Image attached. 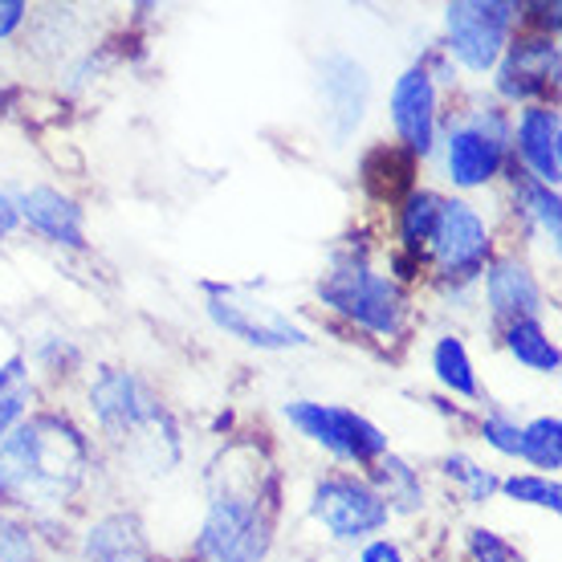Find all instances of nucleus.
I'll list each match as a JSON object with an SVG mask.
<instances>
[{
    "label": "nucleus",
    "instance_id": "f257e3e1",
    "mask_svg": "<svg viewBox=\"0 0 562 562\" xmlns=\"http://www.w3.org/2000/svg\"><path fill=\"white\" fill-rule=\"evenodd\" d=\"M90 473V445L66 416H29L0 440V497L13 506H61Z\"/></svg>",
    "mask_w": 562,
    "mask_h": 562
},
{
    "label": "nucleus",
    "instance_id": "f03ea898",
    "mask_svg": "<svg viewBox=\"0 0 562 562\" xmlns=\"http://www.w3.org/2000/svg\"><path fill=\"white\" fill-rule=\"evenodd\" d=\"M273 485L257 477L221 485L209 497L196 554L204 562H266L273 547Z\"/></svg>",
    "mask_w": 562,
    "mask_h": 562
},
{
    "label": "nucleus",
    "instance_id": "7ed1b4c3",
    "mask_svg": "<svg viewBox=\"0 0 562 562\" xmlns=\"http://www.w3.org/2000/svg\"><path fill=\"white\" fill-rule=\"evenodd\" d=\"M90 412L114 445H139V449L159 452V445H168L171 452H180V436L176 424L164 412L159 395L131 371L119 367H102L94 383H90Z\"/></svg>",
    "mask_w": 562,
    "mask_h": 562
},
{
    "label": "nucleus",
    "instance_id": "20e7f679",
    "mask_svg": "<svg viewBox=\"0 0 562 562\" xmlns=\"http://www.w3.org/2000/svg\"><path fill=\"white\" fill-rule=\"evenodd\" d=\"M318 297L371 335L395 338L408 323V294L387 273H375L363 257H335V266L318 278Z\"/></svg>",
    "mask_w": 562,
    "mask_h": 562
},
{
    "label": "nucleus",
    "instance_id": "39448f33",
    "mask_svg": "<svg viewBox=\"0 0 562 562\" xmlns=\"http://www.w3.org/2000/svg\"><path fill=\"white\" fill-rule=\"evenodd\" d=\"M209 294V318L225 335L240 338L245 347H257V351H297V347H310L314 338L302 330V326L281 314L278 306H269L261 297H254L240 285H204Z\"/></svg>",
    "mask_w": 562,
    "mask_h": 562
},
{
    "label": "nucleus",
    "instance_id": "423d86ee",
    "mask_svg": "<svg viewBox=\"0 0 562 562\" xmlns=\"http://www.w3.org/2000/svg\"><path fill=\"white\" fill-rule=\"evenodd\" d=\"M518 13V4L506 0H457L445 9V54L457 57L469 74H490L506 54Z\"/></svg>",
    "mask_w": 562,
    "mask_h": 562
},
{
    "label": "nucleus",
    "instance_id": "0eeeda50",
    "mask_svg": "<svg viewBox=\"0 0 562 562\" xmlns=\"http://www.w3.org/2000/svg\"><path fill=\"white\" fill-rule=\"evenodd\" d=\"M509 147V119L502 106H477L469 119L452 123L445 139V168L457 188H485V183L506 168Z\"/></svg>",
    "mask_w": 562,
    "mask_h": 562
},
{
    "label": "nucleus",
    "instance_id": "6e6552de",
    "mask_svg": "<svg viewBox=\"0 0 562 562\" xmlns=\"http://www.w3.org/2000/svg\"><path fill=\"white\" fill-rule=\"evenodd\" d=\"M285 420L294 424L306 440H314L318 449L338 457V461L375 464L383 452H387V436H383V428H375L367 416L342 408V404L294 400V404H285Z\"/></svg>",
    "mask_w": 562,
    "mask_h": 562
},
{
    "label": "nucleus",
    "instance_id": "1a4fd4ad",
    "mask_svg": "<svg viewBox=\"0 0 562 562\" xmlns=\"http://www.w3.org/2000/svg\"><path fill=\"white\" fill-rule=\"evenodd\" d=\"M428 249H432L445 281H452V290H464V285L481 281L485 261H490V228H485V216L469 200H445Z\"/></svg>",
    "mask_w": 562,
    "mask_h": 562
},
{
    "label": "nucleus",
    "instance_id": "9d476101",
    "mask_svg": "<svg viewBox=\"0 0 562 562\" xmlns=\"http://www.w3.org/2000/svg\"><path fill=\"white\" fill-rule=\"evenodd\" d=\"M310 514L338 542H363V538L380 535L383 526L392 521V509H387L380 493L371 490V481H355L342 477V473L323 477L314 485Z\"/></svg>",
    "mask_w": 562,
    "mask_h": 562
},
{
    "label": "nucleus",
    "instance_id": "9b49d317",
    "mask_svg": "<svg viewBox=\"0 0 562 562\" xmlns=\"http://www.w3.org/2000/svg\"><path fill=\"white\" fill-rule=\"evenodd\" d=\"M318 99H323V119L330 139L342 147L351 139L367 114V99H371V78L367 66L351 54H326L318 61Z\"/></svg>",
    "mask_w": 562,
    "mask_h": 562
},
{
    "label": "nucleus",
    "instance_id": "f8f14e48",
    "mask_svg": "<svg viewBox=\"0 0 562 562\" xmlns=\"http://www.w3.org/2000/svg\"><path fill=\"white\" fill-rule=\"evenodd\" d=\"M559 82V45L547 33H526L506 45L497 61V94L506 102H535Z\"/></svg>",
    "mask_w": 562,
    "mask_h": 562
},
{
    "label": "nucleus",
    "instance_id": "ddd939ff",
    "mask_svg": "<svg viewBox=\"0 0 562 562\" xmlns=\"http://www.w3.org/2000/svg\"><path fill=\"white\" fill-rule=\"evenodd\" d=\"M485 302H490L493 323H538L542 310H547V297H542V285H538L535 269L518 261V257H497L485 266Z\"/></svg>",
    "mask_w": 562,
    "mask_h": 562
},
{
    "label": "nucleus",
    "instance_id": "4468645a",
    "mask_svg": "<svg viewBox=\"0 0 562 562\" xmlns=\"http://www.w3.org/2000/svg\"><path fill=\"white\" fill-rule=\"evenodd\" d=\"M392 123L395 135L404 139L408 155H428L436 147V86L424 74V66H408V70L395 78L392 86Z\"/></svg>",
    "mask_w": 562,
    "mask_h": 562
},
{
    "label": "nucleus",
    "instance_id": "2eb2a0df",
    "mask_svg": "<svg viewBox=\"0 0 562 562\" xmlns=\"http://www.w3.org/2000/svg\"><path fill=\"white\" fill-rule=\"evenodd\" d=\"M16 212H21V221H29L33 233H42L45 240H54V245H66V249H86V228H82V209H78V200L61 196L57 188H25V192H16Z\"/></svg>",
    "mask_w": 562,
    "mask_h": 562
},
{
    "label": "nucleus",
    "instance_id": "dca6fc26",
    "mask_svg": "<svg viewBox=\"0 0 562 562\" xmlns=\"http://www.w3.org/2000/svg\"><path fill=\"white\" fill-rule=\"evenodd\" d=\"M518 151L521 164L530 168L538 183H554L562 180V123L554 106H526L518 119Z\"/></svg>",
    "mask_w": 562,
    "mask_h": 562
},
{
    "label": "nucleus",
    "instance_id": "f3484780",
    "mask_svg": "<svg viewBox=\"0 0 562 562\" xmlns=\"http://www.w3.org/2000/svg\"><path fill=\"white\" fill-rule=\"evenodd\" d=\"M82 554L90 562H119V559H143L147 542H143L139 521L131 514H111L99 518L82 538Z\"/></svg>",
    "mask_w": 562,
    "mask_h": 562
},
{
    "label": "nucleus",
    "instance_id": "a211bd4d",
    "mask_svg": "<svg viewBox=\"0 0 562 562\" xmlns=\"http://www.w3.org/2000/svg\"><path fill=\"white\" fill-rule=\"evenodd\" d=\"M371 490L387 502L392 514H416V509H424V481L404 457L383 452L375 469H371Z\"/></svg>",
    "mask_w": 562,
    "mask_h": 562
},
{
    "label": "nucleus",
    "instance_id": "6ab92c4d",
    "mask_svg": "<svg viewBox=\"0 0 562 562\" xmlns=\"http://www.w3.org/2000/svg\"><path fill=\"white\" fill-rule=\"evenodd\" d=\"M412 171H416V155L395 151V147H375L363 155V188L375 200H395L400 192H412Z\"/></svg>",
    "mask_w": 562,
    "mask_h": 562
},
{
    "label": "nucleus",
    "instance_id": "aec40b11",
    "mask_svg": "<svg viewBox=\"0 0 562 562\" xmlns=\"http://www.w3.org/2000/svg\"><path fill=\"white\" fill-rule=\"evenodd\" d=\"M509 180H514V200H518V209L535 221L542 233L550 237V245L559 240L562 233V204H559V192L554 188H547V183H538L530 171L521 168H509Z\"/></svg>",
    "mask_w": 562,
    "mask_h": 562
},
{
    "label": "nucleus",
    "instance_id": "412c9836",
    "mask_svg": "<svg viewBox=\"0 0 562 562\" xmlns=\"http://www.w3.org/2000/svg\"><path fill=\"white\" fill-rule=\"evenodd\" d=\"M502 335H506V351L526 371H538V375H554L559 371V347L542 330V323H509L502 326Z\"/></svg>",
    "mask_w": 562,
    "mask_h": 562
},
{
    "label": "nucleus",
    "instance_id": "4be33fe9",
    "mask_svg": "<svg viewBox=\"0 0 562 562\" xmlns=\"http://www.w3.org/2000/svg\"><path fill=\"white\" fill-rule=\"evenodd\" d=\"M432 371H436V380L445 383L452 395H464V400H477V395H481V383H477V371H473V359H469V351H464V342L457 335L436 338Z\"/></svg>",
    "mask_w": 562,
    "mask_h": 562
},
{
    "label": "nucleus",
    "instance_id": "5701e85b",
    "mask_svg": "<svg viewBox=\"0 0 562 562\" xmlns=\"http://www.w3.org/2000/svg\"><path fill=\"white\" fill-rule=\"evenodd\" d=\"M440 204L445 200L436 196V192H428V188H412L408 196H404V209H400V240H404L408 257H420L428 249Z\"/></svg>",
    "mask_w": 562,
    "mask_h": 562
},
{
    "label": "nucleus",
    "instance_id": "b1692460",
    "mask_svg": "<svg viewBox=\"0 0 562 562\" xmlns=\"http://www.w3.org/2000/svg\"><path fill=\"white\" fill-rule=\"evenodd\" d=\"M29 400H33V387H29V363L21 359V355H13L9 363L0 367V440L25 420Z\"/></svg>",
    "mask_w": 562,
    "mask_h": 562
},
{
    "label": "nucleus",
    "instance_id": "393cba45",
    "mask_svg": "<svg viewBox=\"0 0 562 562\" xmlns=\"http://www.w3.org/2000/svg\"><path fill=\"white\" fill-rule=\"evenodd\" d=\"M521 457L535 461L538 469H559L562 464V424L559 416H538L521 428Z\"/></svg>",
    "mask_w": 562,
    "mask_h": 562
},
{
    "label": "nucleus",
    "instance_id": "a878e982",
    "mask_svg": "<svg viewBox=\"0 0 562 562\" xmlns=\"http://www.w3.org/2000/svg\"><path fill=\"white\" fill-rule=\"evenodd\" d=\"M445 473H449L452 481H461L464 497H469L473 506H485V502H493V493L502 490V477H497L493 469H485V464H477L473 457H464V452H452V457H445Z\"/></svg>",
    "mask_w": 562,
    "mask_h": 562
},
{
    "label": "nucleus",
    "instance_id": "bb28decb",
    "mask_svg": "<svg viewBox=\"0 0 562 562\" xmlns=\"http://www.w3.org/2000/svg\"><path fill=\"white\" fill-rule=\"evenodd\" d=\"M497 493H506L509 502H521V506L550 509V514H559V506H562L559 481H554V477H538V473H521V477H506Z\"/></svg>",
    "mask_w": 562,
    "mask_h": 562
},
{
    "label": "nucleus",
    "instance_id": "cd10ccee",
    "mask_svg": "<svg viewBox=\"0 0 562 562\" xmlns=\"http://www.w3.org/2000/svg\"><path fill=\"white\" fill-rule=\"evenodd\" d=\"M0 562H37V547L25 521L0 518Z\"/></svg>",
    "mask_w": 562,
    "mask_h": 562
},
{
    "label": "nucleus",
    "instance_id": "c85d7f7f",
    "mask_svg": "<svg viewBox=\"0 0 562 562\" xmlns=\"http://www.w3.org/2000/svg\"><path fill=\"white\" fill-rule=\"evenodd\" d=\"M481 436H485V445L490 449H497L502 457H521V428L509 416H485V424H481Z\"/></svg>",
    "mask_w": 562,
    "mask_h": 562
},
{
    "label": "nucleus",
    "instance_id": "c756f323",
    "mask_svg": "<svg viewBox=\"0 0 562 562\" xmlns=\"http://www.w3.org/2000/svg\"><path fill=\"white\" fill-rule=\"evenodd\" d=\"M469 554H473V562H514V547L497 530H485V526L469 530Z\"/></svg>",
    "mask_w": 562,
    "mask_h": 562
},
{
    "label": "nucleus",
    "instance_id": "7c9ffc66",
    "mask_svg": "<svg viewBox=\"0 0 562 562\" xmlns=\"http://www.w3.org/2000/svg\"><path fill=\"white\" fill-rule=\"evenodd\" d=\"M78 359H82V355H78V347H74L70 338H45L42 347H37V363L49 367L54 375H66Z\"/></svg>",
    "mask_w": 562,
    "mask_h": 562
},
{
    "label": "nucleus",
    "instance_id": "2f4dec72",
    "mask_svg": "<svg viewBox=\"0 0 562 562\" xmlns=\"http://www.w3.org/2000/svg\"><path fill=\"white\" fill-rule=\"evenodd\" d=\"M359 562H404V554H400V547L387 542V538H371L363 547V554H359Z\"/></svg>",
    "mask_w": 562,
    "mask_h": 562
},
{
    "label": "nucleus",
    "instance_id": "473e14b6",
    "mask_svg": "<svg viewBox=\"0 0 562 562\" xmlns=\"http://www.w3.org/2000/svg\"><path fill=\"white\" fill-rule=\"evenodd\" d=\"M16 225H21V212H16V200L9 192H0V240L13 237Z\"/></svg>",
    "mask_w": 562,
    "mask_h": 562
},
{
    "label": "nucleus",
    "instance_id": "72a5a7b5",
    "mask_svg": "<svg viewBox=\"0 0 562 562\" xmlns=\"http://www.w3.org/2000/svg\"><path fill=\"white\" fill-rule=\"evenodd\" d=\"M119 562H147V554H143V559H119Z\"/></svg>",
    "mask_w": 562,
    "mask_h": 562
}]
</instances>
